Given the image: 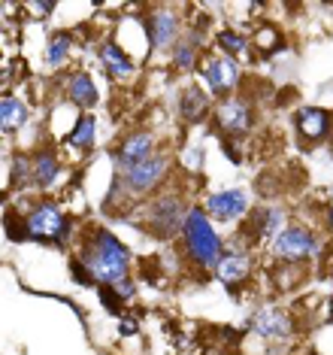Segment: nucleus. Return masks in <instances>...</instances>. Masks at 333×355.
Wrapping results in <instances>:
<instances>
[{
	"label": "nucleus",
	"instance_id": "obj_3",
	"mask_svg": "<svg viewBox=\"0 0 333 355\" xmlns=\"http://www.w3.org/2000/svg\"><path fill=\"white\" fill-rule=\"evenodd\" d=\"M170 173V155L164 152H155L149 161H143V164L131 167V171H121L116 173V180H112V195L109 198H118V195H127V198H149L152 191L158 189L161 182L167 180Z\"/></svg>",
	"mask_w": 333,
	"mask_h": 355
},
{
	"label": "nucleus",
	"instance_id": "obj_6",
	"mask_svg": "<svg viewBox=\"0 0 333 355\" xmlns=\"http://www.w3.org/2000/svg\"><path fill=\"white\" fill-rule=\"evenodd\" d=\"M318 252V240H315V234L309 228H303V225H285L279 234L273 237V255L282 258V261H306V258H312Z\"/></svg>",
	"mask_w": 333,
	"mask_h": 355
},
{
	"label": "nucleus",
	"instance_id": "obj_25",
	"mask_svg": "<svg viewBox=\"0 0 333 355\" xmlns=\"http://www.w3.org/2000/svg\"><path fill=\"white\" fill-rule=\"evenodd\" d=\"M97 295H100L103 306H107V310H112V313H118L121 304H125V297H121L116 288H109V286H97Z\"/></svg>",
	"mask_w": 333,
	"mask_h": 355
},
{
	"label": "nucleus",
	"instance_id": "obj_1",
	"mask_svg": "<svg viewBox=\"0 0 333 355\" xmlns=\"http://www.w3.org/2000/svg\"><path fill=\"white\" fill-rule=\"evenodd\" d=\"M94 286L116 288L131 279V249L112 234L109 228H91L82 240V258Z\"/></svg>",
	"mask_w": 333,
	"mask_h": 355
},
{
	"label": "nucleus",
	"instance_id": "obj_26",
	"mask_svg": "<svg viewBox=\"0 0 333 355\" xmlns=\"http://www.w3.org/2000/svg\"><path fill=\"white\" fill-rule=\"evenodd\" d=\"M30 10H34V12H43V15H48V12L55 10V3H30Z\"/></svg>",
	"mask_w": 333,
	"mask_h": 355
},
{
	"label": "nucleus",
	"instance_id": "obj_15",
	"mask_svg": "<svg viewBox=\"0 0 333 355\" xmlns=\"http://www.w3.org/2000/svg\"><path fill=\"white\" fill-rule=\"evenodd\" d=\"M100 64L107 67V73L112 79H131L136 73V67H134V61H131V55H127L125 49H121L118 43H103L100 46Z\"/></svg>",
	"mask_w": 333,
	"mask_h": 355
},
{
	"label": "nucleus",
	"instance_id": "obj_21",
	"mask_svg": "<svg viewBox=\"0 0 333 355\" xmlns=\"http://www.w3.org/2000/svg\"><path fill=\"white\" fill-rule=\"evenodd\" d=\"M255 228H258V234H261V237L273 240L276 234L285 228V213H282L279 207H267V209H261V213L255 216Z\"/></svg>",
	"mask_w": 333,
	"mask_h": 355
},
{
	"label": "nucleus",
	"instance_id": "obj_14",
	"mask_svg": "<svg viewBox=\"0 0 333 355\" xmlns=\"http://www.w3.org/2000/svg\"><path fill=\"white\" fill-rule=\"evenodd\" d=\"M30 164H34V189H52L61 176V161L55 155V149H37L30 155Z\"/></svg>",
	"mask_w": 333,
	"mask_h": 355
},
{
	"label": "nucleus",
	"instance_id": "obj_12",
	"mask_svg": "<svg viewBox=\"0 0 333 355\" xmlns=\"http://www.w3.org/2000/svg\"><path fill=\"white\" fill-rule=\"evenodd\" d=\"M215 125L231 137L246 134L251 128V107L242 98H233V94L231 98H222V103L215 110Z\"/></svg>",
	"mask_w": 333,
	"mask_h": 355
},
{
	"label": "nucleus",
	"instance_id": "obj_23",
	"mask_svg": "<svg viewBox=\"0 0 333 355\" xmlns=\"http://www.w3.org/2000/svg\"><path fill=\"white\" fill-rule=\"evenodd\" d=\"M70 46H73V37L64 34V31L48 40V46H46V64L48 67H61V64L67 61V55H70Z\"/></svg>",
	"mask_w": 333,
	"mask_h": 355
},
{
	"label": "nucleus",
	"instance_id": "obj_27",
	"mask_svg": "<svg viewBox=\"0 0 333 355\" xmlns=\"http://www.w3.org/2000/svg\"><path fill=\"white\" fill-rule=\"evenodd\" d=\"M327 228L333 231V204H330V213H327Z\"/></svg>",
	"mask_w": 333,
	"mask_h": 355
},
{
	"label": "nucleus",
	"instance_id": "obj_9",
	"mask_svg": "<svg viewBox=\"0 0 333 355\" xmlns=\"http://www.w3.org/2000/svg\"><path fill=\"white\" fill-rule=\"evenodd\" d=\"M203 209L209 213V219H218V222L240 219V216L249 209V195H246L242 189H222V191H213V195L203 200Z\"/></svg>",
	"mask_w": 333,
	"mask_h": 355
},
{
	"label": "nucleus",
	"instance_id": "obj_24",
	"mask_svg": "<svg viewBox=\"0 0 333 355\" xmlns=\"http://www.w3.org/2000/svg\"><path fill=\"white\" fill-rule=\"evenodd\" d=\"M206 94L197 92V88H188V92H182V116L185 119H197L203 110H206Z\"/></svg>",
	"mask_w": 333,
	"mask_h": 355
},
{
	"label": "nucleus",
	"instance_id": "obj_13",
	"mask_svg": "<svg viewBox=\"0 0 333 355\" xmlns=\"http://www.w3.org/2000/svg\"><path fill=\"white\" fill-rule=\"evenodd\" d=\"M297 131L303 140H309V143H318L327 137L330 131V112L327 110H321V107H306V110H300L297 112Z\"/></svg>",
	"mask_w": 333,
	"mask_h": 355
},
{
	"label": "nucleus",
	"instance_id": "obj_20",
	"mask_svg": "<svg viewBox=\"0 0 333 355\" xmlns=\"http://www.w3.org/2000/svg\"><path fill=\"white\" fill-rule=\"evenodd\" d=\"M94 116L91 112H82V116L76 119V128H73V134L67 137V143L73 149H79V152H85V149H91L94 146Z\"/></svg>",
	"mask_w": 333,
	"mask_h": 355
},
{
	"label": "nucleus",
	"instance_id": "obj_11",
	"mask_svg": "<svg viewBox=\"0 0 333 355\" xmlns=\"http://www.w3.org/2000/svg\"><path fill=\"white\" fill-rule=\"evenodd\" d=\"M143 25H145V34H149L152 49H167V46H176L182 40L179 37L182 21H179V15L173 10H155Z\"/></svg>",
	"mask_w": 333,
	"mask_h": 355
},
{
	"label": "nucleus",
	"instance_id": "obj_29",
	"mask_svg": "<svg viewBox=\"0 0 333 355\" xmlns=\"http://www.w3.org/2000/svg\"><path fill=\"white\" fill-rule=\"evenodd\" d=\"M330 143H333V140H330Z\"/></svg>",
	"mask_w": 333,
	"mask_h": 355
},
{
	"label": "nucleus",
	"instance_id": "obj_4",
	"mask_svg": "<svg viewBox=\"0 0 333 355\" xmlns=\"http://www.w3.org/2000/svg\"><path fill=\"white\" fill-rule=\"evenodd\" d=\"M24 228H28V240H37V243H64L70 234V219L61 209V204L39 200L24 216Z\"/></svg>",
	"mask_w": 333,
	"mask_h": 355
},
{
	"label": "nucleus",
	"instance_id": "obj_18",
	"mask_svg": "<svg viewBox=\"0 0 333 355\" xmlns=\"http://www.w3.org/2000/svg\"><path fill=\"white\" fill-rule=\"evenodd\" d=\"M0 119H3V134H12L19 128H24V122H28L24 101L15 98V94H3V101H0Z\"/></svg>",
	"mask_w": 333,
	"mask_h": 355
},
{
	"label": "nucleus",
	"instance_id": "obj_16",
	"mask_svg": "<svg viewBox=\"0 0 333 355\" xmlns=\"http://www.w3.org/2000/svg\"><path fill=\"white\" fill-rule=\"evenodd\" d=\"M64 88H67V98L76 103V107L91 110L94 103H97V88H94L91 76H88L85 70H76V73H70L67 83H64Z\"/></svg>",
	"mask_w": 333,
	"mask_h": 355
},
{
	"label": "nucleus",
	"instance_id": "obj_28",
	"mask_svg": "<svg viewBox=\"0 0 333 355\" xmlns=\"http://www.w3.org/2000/svg\"><path fill=\"white\" fill-rule=\"evenodd\" d=\"M209 355H231V352H224V349H215V352H209Z\"/></svg>",
	"mask_w": 333,
	"mask_h": 355
},
{
	"label": "nucleus",
	"instance_id": "obj_17",
	"mask_svg": "<svg viewBox=\"0 0 333 355\" xmlns=\"http://www.w3.org/2000/svg\"><path fill=\"white\" fill-rule=\"evenodd\" d=\"M215 273L222 282H227V286H237V282H242L251 273V258L246 252H224Z\"/></svg>",
	"mask_w": 333,
	"mask_h": 355
},
{
	"label": "nucleus",
	"instance_id": "obj_8",
	"mask_svg": "<svg viewBox=\"0 0 333 355\" xmlns=\"http://www.w3.org/2000/svg\"><path fill=\"white\" fill-rule=\"evenodd\" d=\"M249 328L258 337H264L267 343H285L294 334V322L279 306H261V310H255L249 319Z\"/></svg>",
	"mask_w": 333,
	"mask_h": 355
},
{
	"label": "nucleus",
	"instance_id": "obj_10",
	"mask_svg": "<svg viewBox=\"0 0 333 355\" xmlns=\"http://www.w3.org/2000/svg\"><path fill=\"white\" fill-rule=\"evenodd\" d=\"M155 155V134L152 131H134L131 137H125V143L116 152V173L131 171V167L143 164Z\"/></svg>",
	"mask_w": 333,
	"mask_h": 355
},
{
	"label": "nucleus",
	"instance_id": "obj_5",
	"mask_svg": "<svg viewBox=\"0 0 333 355\" xmlns=\"http://www.w3.org/2000/svg\"><path fill=\"white\" fill-rule=\"evenodd\" d=\"M188 204H185L179 195H161V198H152L149 207H145V228H149L155 237L167 240L173 234H182V225H185V216H188Z\"/></svg>",
	"mask_w": 333,
	"mask_h": 355
},
{
	"label": "nucleus",
	"instance_id": "obj_7",
	"mask_svg": "<svg viewBox=\"0 0 333 355\" xmlns=\"http://www.w3.org/2000/svg\"><path fill=\"white\" fill-rule=\"evenodd\" d=\"M200 79H203V85H206V92H209V94L222 98V94L233 92V88L240 85L242 70H240L237 58H227V55H218V58H206V61H200Z\"/></svg>",
	"mask_w": 333,
	"mask_h": 355
},
{
	"label": "nucleus",
	"instance_id": "obj_2",
	"mask_svg": "<svg viewBox=\"0 0 333 355\" xmlns=\"http://www.w3.org/2000/svg\"><path fill=\"white\" fill-rule=\"evenodd\" d=\"M182 243H185V252H188L200 268L215 270L224 258V246L213 228V219H209V213L203 207L188 209L185 225H182Z\"/></svg>",
	"mask_w": 333,
	"mask_h": 355
},
{
	"label": "nucleus",
	"instance_id": "obj_19",
	"mask_svg": "<svg viewBox=\"0 0 333 355\" xmlns=\"http://www.w3.org/2000/svg\"><path fill=\"white\" fill-rule=\"evenodd\" d=\"M197 37H182L179 43L173 46V67L179 73H191V70H197Z\"/></svg>",
	"mask_w": 333,
	"mask_h": 355
},
{
	"label": "nucleus",
	"instance_id": "obj_22",
	"mask_svg": "<svg viewBox=\"0 0 333 355\" xmlns=\"http://www.w3.org/2000/svg\"><path fill=\"white\" fill-rule=\"evenodd\" d=\"M215 46L227 55V58H240V55H246V49H249L246 37L237 34V31H231V28L218 31V34H215Z\"/></svg>",
	"mask_w": 333,
	"mask_h": 355
}]
</instances>
